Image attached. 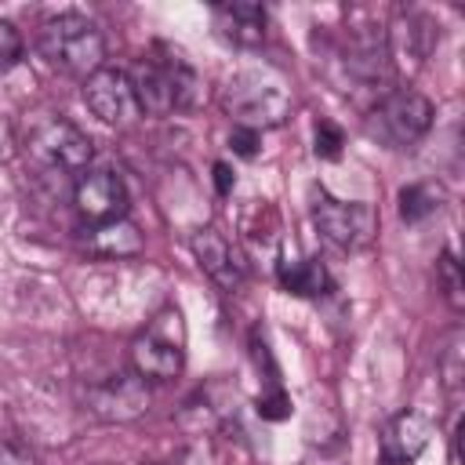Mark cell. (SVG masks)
<instances>
[{"label": "cell", "instance_id": "obj_10", "mask_svg": "<svg viewBox=\"0 0 465 465\" xmlns=\"http://www.w3.org/2000/svg\"><path fill=\"white\" fill-rule=\"evenodd\" d=\"M84 105L102 120V124H127L138 105H134V91L124 69H109L102 65L98 73H91L84 80Z\"/></svg>", "mask_w": 465, "mask_h": 465}, {"label": "cell", "instance_id": "obj_17", "mask_svg": "<svg viewBox=\"0 0 465 465\" xmlns=\"http://www.w3.org/2000/svg\"><path fill=\"white\" fill-rule=\"evenodd\" d=\"M276 276H280V287L287 294H298V298H320L331 291V272L323 265V258H294V262H280L276 265Z\"/></svg>", "mask_w": 465, "mask_h": 465}, {"label": "cell", "instance_id": "obj_12", "mask_svg": "<svg viewBox=\"0 0 465 465\" xmlns=\"http://www.w3.org/2000/svg\"><path fill=\"white\" fill-rule=\"evenodd\" d=\"M193 254L200 262V269L222 287V291H236L243 280V262L232 251V243L218 232V229H200L193 236Z\"/></svg>", "mask_w": 465, "mask_h": 465}, {"label": "cell", "instance_id": "obj_6", "mask_svg": "<svg viewBox=\"0 0 465 465\" xmlns=\"http://www.w3.org/2000/svg\"><path fill=\"white\" fill-rule=\"evenodd\" d=\"M29 156L51 174H80V171H87L94 145L76 124L51 116L29 134Z\"/></svg>", "mask_w": 465, "mask_h": 465}, {"label": "cell", "instance_id": "obj_20", "mask_svg": "<svg viewBox=\"0 0 465 465\" xmlns=\"http://www.w3.org/2000/svg\"><path fill=\"white\" fill-rule=\"evenodd\" d=\"M440 283H443V298L450 302L454 312L465 309V280H461V265L450 251L440 254Z\"/></svg>", "mask_w": 465, "mask_h": 465}, {"label": "cell", "instance_id": "obj_1", "mask_svg": "<svg viewBox=\"0 0 465 465\" xmlns=\"http://www.w3.org/2000/svg\"><path fill=\"white\" fill-rule=\"evenodd\" d=\"M36 47L51 69H62V73L80 76V80H87L91 73H98L105 65L102 29L76 11L44 18L36 29Z\"/></svg>", "mask_w": 465, "mask_h": 465}, {"label": "cell", "instance_id": "obj_11", "mask_svg": "<svg viewBox=\"0 0 465 465\" xmlns=\"http://www.w3.org/2000/svg\"><path fill=\"white\" fill-rule=\"evenodd\" d=\"M432 425L418 411L396 414L381 432V465H414L418 454L429 447Z\"/></svg>", "mask_w": 465, "mask_h": 465}, {"label": "cell", "instance_id": "obj_26", "mask_svg": "<svg viewBox=\"0 0 465 465\" xmlns=\"http://www.w3.org/2000/svg\"><path fill=\"white\" fill-rule=\"evenodd\" d=\"M214 185H218V193H222V196H229V193H232V185H236L232 167H229V163H222V160L214 163Z\"/></svg>", "mask_w": 465, "mask_h": 465}, {"label": "cell", "instance_id": "obj_19", "mask_svg": "<svg viewBox=\"0 0 465 465\" xmlns=\"http://www.w3.org/2000/svg\"><path fill=\"white\" fill-rule=\"evenodd\" d=\"M443 203V189L436 182H414L400 189V218L403 222H421L432 211H440Z\"/></svg>", "mask_w": 465, "mask_h": 465}, {"label": "cell", "instance_id": "obj_7", "mask_svg": "<svg viewBox=\"0 0 465 465\" xmlns=\"http://www.w3.org/2000/svg\"><path fill=\"white\" fill-rule=\"evenodd\" d=\"M73 207L87 225H105V222L127 218V189L116 171L91 167V171H80L73 185Z\"/></svg>", "mask_w": 465, "mask_h": 465}, {"label": "cell", "instance_id": "obj_9", "mask_svg": "<svg viewBox=\"0 0 465 465\" xmlns=\"http://www.w3.org/2000/svg\"><path fill=\"white\" fill-rule=\"evenodd\" d=\"M149 381L138 378L134 371L127 374H113L109 381L94 385L87 392V407L102 418V421H134L149 411Z\"/></svg>", "mask_w": 465, "mask_h": 465}, {"label": "cell", "instance_id": "obj_21", "mask_svg": "<svg viewBox=\"0 0 465 465\" xmlns=\"http://www.w3.org/2000/svg\"><path fill=\"white\" fill-rule=\"evenodd\" d=\"M18 58H22V33L7 18H0V73H7Z\"/></svg>", "mask_w": 465, "mask_h": 465}, {"label": "cell", "instance_id": "obj_5", "mask_svg": "<svg viewBox=\"0 0 465 465\" xmlns=\"http://www.w3.org/2000/svg\"><path fill=\"white\" fill-rule=\"evenodd\" d=\"M312 225L338 251H360L378 232V214L363 200H338L327 189L312 193Z\"/></svg>", "mask_w": 465, "mask_h": 465}, {"label": "cell", "instance_id": "obj_22", "mask_svg": "<svg viewBox=\"0 0 465 465\" xmlns=\"http://www.w3.org/2000/svg\"><path fill=\"white\" fill-rule=\"evenodd\" d=\"M341 145H345L341 131H338L334 124L320 120V124H316V156H320V160H338V156H341Z\"/></svg>", "mask_w": 465, "mask_h": 465}, {"label": "cell", "instance_id": "obj_16", "mask_svg": "<svg viewBox=\"0 0 465 465\" xmlns=\"http://www.w3.org/2000/svg\"><path fill=\"white\" fill-rule=\"evenodd\" d=\"M84 247L94 258H116L120 262V258L142 254L145 251V240H142V229L131 218H116V222H105V225H91Z\"/></svg>", "mask_w": 465, "mask_h": 465}, {"label": "cell", "instance_id": "obj_27", "mask_svg": "<svg viewBox=\"0 0 465 465\" xmlns=\"http://www.w3.org/2000/svg\"><path fill=\"white\" fill-rule=\"evenodd\" d=\"M142 465H160V461H142Z\"/></svg>", "mask_w": 465, "mask_h": 465}, {"label": "cell", "instance_id": "obj_13", "mask_svg": "<svg viewBox=\"0 0 465 465\" xmlns=\"http://www.w3.org/2000/svg\"><path fill=\"white\" fill-rule=\"evenodd\" d=\"M214 29L236 47H258L265 40V7L254 0H229L214 7Z\"/></svg>", "mask_w": 465, "mask_h": 465}, {"label": "cell", "instance_id": "obj_18", "mask_svg": "<svg viewBox=\"0 0 465 465\" xmlns=\"http://www.w3.org/2000/svg\"><path fill=\"white\" fill-rule=\"evenodd\" d=\"M436 367H440V378H443V389L450 396H458L461 389V378H465V334L461 327H450L436 349Z\"/></svg>", "mask_w": 465, "mask_h": 465}, {"label": "cell", "instance_id": "obj_3", "mask_svg": "<svg viewBox=\"0 0 465 465\" xmlns=\"http://www.w3.org/2000/svg\"><path fill=\"white\" fill-rule=\"evenodd\" d=\"M185 367V320L178 309H160L131 341V371L145 381H171Z\"/></svg>", "mask_w": 465, "mask_h": 465}, {"label": "cell", "instance_id": "obj_24", "mask_svg": "<svg viewBox=\"0 0 465 465\" xmlns=\"http://www.w3.org/2000/svg\"><path fill=\"white\" fill-rule=\"evenodd\" d=\"M229 145H232V153H236V156L254 160V156H258V145H262V131H251V127H232Z\"/></svg>", "mask_w": 465, "mask_h": 465}, {"label": "cell", "instance_id": "obj_8", "mask_svg": "<svg viewBox=\"0 0 465 465\" xmlns=\"http://www.w3.org/2000/svg\"><path fill=\"white\" fill-rule=\"evenodd\" d=\"M436 40L432 18H425L421 11H400L396 22L385 29V47H389V65L403 76H414L421 69V62L429 58Z\"/></svg>", "mask_w": 465, "mask_h": 465}, {"label": "cell", "instance_id": "obj_15", "mask_svg": "<svg viewBox=\"0 0 465 465\" xmlns=\"http://www.w3.org/2000/svg\"><path fill=\"white\" fill-rule=\"evenodd\" d=\"M149 54H153V58L160 62V69L167 73V84H171V91H174V109H196L200 98H203V80H200L196 65L185 58V51H178V47H171V44H153Z\"/></svg>", "mask_w": 465, "mask_h": 465}, {"label": "cell", "instance_id": "obj_25", "mask_svg": "<svg viewBox=\"0 0 465 465\" xmlns=\"http://www.w3.org/2000/svg\"><path fill=\"white\" fill-rule=\"evenodd\" d=\"M0 465H36V461H33V454L22 443L0 440Z\"/></svg>", "mask_w": 465, "mask_h": 465}, {"label": "cell", "instance_id": "obj_23", "mask_svg": "<svg viewBox=\"0 0 465 465\" xmlns=\"http://www.w3.org/2000/svg\"><path fill=\"white\" fill-rule=\"evenodd\" d=\"M258 414H262V418H269V421H280V418H287V414H291V400L283 396V389H280V385L258 396Z\"/></svg>", "mask_w": 465, "mask_h": 465}, {"label": "cell", "instance_id": "obj_4", "mask_svg": "<svg viewBox=\"0 0 465 465\" xmlns=\"http://www.w3.org/2000/svg\"><path fill=\"white\" fill-rule=\"evenodd\" d=\"M432 127V102L411 87L389 91L371 113V134L381 138L389 149L418 145Z\"/></svg>", "mask_w": 465, "mask_h": 465}, {"label": "cell", "instance_id": "obj_14", "mask_svg": "<svg viewBox=\"0 0 465 465\" xmlns=\"http://www.w3.org/2000/svg\"><path fill=\"white\" fill-rule=\"evenodd\" d=\"M127 80H131L138 113H149V116H167V113H174V91H171L167 73L160 69V62H156L153 54H142V58L127 69Z\"/></svg>", "mask_w": 465, "mask_h": 465}, {"label": "cell", "instance_id": "obj_2", "mask_svg": "<svg viewBox=\"0 0 465 465\" xmlns=\"http://www.w3.org/2000/svg\"><path fill=\"white\" fill-rule=\"evenodd\" d=\"M225 109L232 113L236 127L265 131V127H280L291 116V94L276 73L243 69L225 84Z\"/></svg>", "mask_w": 465, "mask_h": 465}]
</instances>
